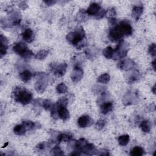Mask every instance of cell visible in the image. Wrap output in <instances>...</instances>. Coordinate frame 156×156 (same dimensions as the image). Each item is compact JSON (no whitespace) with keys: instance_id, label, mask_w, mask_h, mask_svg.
I'll list each match as a JSON object with an SVG mask.
<instances>
[{"instance_id":"cell-1","label":"cell","mask_w":156,"mask_h":156,"mask_svg":"<svg viewBox=\"0 0 156 156\" xmlns=\"http://www.w3.org/2000/svg\"><path fill=\"white\" fill-rule=\"evenodd\" d=\"M66 39L69 43L76 47L77 49H81L85 45V33L82 27L77 28L74 32L68 33Z\"/></svg>"},{"instance_id":"cell-2","label":"cell","mask_w":156,"mask_h":156,"mask_svg":"<svg viewBox=\"0 0 156 156\" xmlns=\"http://www.w3.org/2000/svg\"><path fill=\"white\" fill-rule=\"evenodd\" d=\"M13 94L15 100L23 105L28 104L32 99L31 93L24 88L16 87Z\"/></svg>"},{"instance_id":"cell-3","label":"cell","mask_w":156,"mask_h":156,"mask_svg":"<svg viewBox=\"0 0 156 156\" xmlns=\"http://www.w3.org/2000/svg\"><path fill=\"white\" fill-rule=\"evenodd\" d=\"M13 50L15 53L25 59L31 58L33 56L32 52L29 49L27 45L23 42L15 43L13 47Z\"/></svg>"},{"instance_id":"cell-4","label":"cell","mask_w":156,"mask_h":156,"mask_svg":"<svg viewBox=\"0 0 156 156\" xmlns=\"http://www.w3.org/2000/svg\"><path fill=\"white\" fill-rule=\"evenodd\" d=\"M115 28L123 36H129L132 35L133 29L129 23L126 21H120V23L116 26Z\"/></svg>"},{"instance_id":"cell-5","label":"cell","mask_w":156,"mask_h":156,"mask_svg":"<svg viewBox=\"0 0 156 156\" xmlns=\"http://www.w3.org/2000/svg\"><path fill=\"white\" fill-rule=\"evenodd\" d=\"M128 45L127 43L124 42L123 40L119 42L117 48L115 49V53L118 54L119 57L123 58L126 56L128 52Z\"/></svg>"},{"instance_id":"cell-6","label":"cell","mask_w":156,"mask_h":156,"mask_svg":"<svg viewBox=\"0 0 156 156\" xmlns=\"http://www.w3.org/2000/svg\"><path fill=\"white\" fill-rule=\"evenodd\" d=\"M67 65L65 63L59 65L54 64L51 67V70L53 71L54 75L57 77H62L65 75L67 71Z\"/></svg>"},{"instance_id":"cell-7","label":"cell","mask_w":156,"mask_h":156,"mask_svg":"<svg viewBox=\"0 0 156 156\" xmlns=\"http://www.w3.org/2000/svg\"><path fill=\"white\" fill-rule=\"evenodd\" d=\"M83 75L84 72L82 69L79 66H76L71 74L72 80L74 82H79L82 79Z\"/></svg>"},{"instance_id":"cell-8","label":"cell","mask_w":156,"mask_h":156,"mask_svg":"<svg viewBox=\"0 0 156 156\" xmlns=\"http://www.w3.org/2000/svg\"><path fill=\"white\" fill-rule=\"evenodd\" d=\"M93 123V120L89 115L81 116L77 120V124L80 127L85 128L91 126Z\"/></svg>"},{"instance_id":"cell-9","label":"cell","mask_w":156,"mask_h":156,"mask_svg":"<svg viewBox=\"0 0 156 156\" xmlns=\"http://www.w3.org/2000/svg\"><path fill=\"white\" fill-rule=\"evenodd\" d=\"M135 64L132 60L130 59H126L123 60L118 63V67L121 70L128 71L131 70V69L134 67Z\"/></svg>"},{"instance_id":"cell-10","label":"cell","mask_w":156,"mask_h":156,"mask_svg":"<svg viewBox=\"0 0 156 156\" xmlns=\"http://www.w3.org/2000/svg\"><path fill=\"white\" fill-rule=\"evenodd\" d=\"M101 11V6L97 3H92L87 9V14L90 16H96Z\"/></svg>"},{"instance_id":"cell-11","label":"cell","mask_w":156,"mask_h":156,"mask_svg":"<svg viewBox=\"0 0 156 156\" xmlns=\"http://www.w3.org/2000/svg\"><path fill=\"white\" fill-rule=\"evenodd\" d=\"M123 37V36L118 31L115 27L110 29L109 34V38L112 42H120L122 40Z\"/></svg>"},{"instance_id":"cell-12","label":"cell","mask_w":156,"mask_h":156,"mask_svg":"<svg viewBox=\"0 0 156 156\" xmlns=\"http://www.w3.org/2000/svg\"><path fill=\"white\" fill-rule=\"evenodd\" d=\"M7 48L8 40L6 37L3 36L1 34V39H0V55H1V57L6 54Z\"/></svg>"},{"instance_id":"cell-13","label":"cell","mask_w":156,"mask_h":156,"mask_svg":"<svg viewBox=\"0 0 156 156\" xmlns=\"http://www.w3.org/2000/svg\"><path fill=\"white\" fill-rule=\"evenodd\" d=\"M58 115L59 117L64 121H67L70 118V113L66 107H58Z\"/></svg>"},{"instance_id":"cell-14","label":"cell","mask_w":156,"mask_h":156,"mask_svg":"<svg viewBox=\"0 0 156 156\" xmlns=\"http://www.w3.org/2000/svg\"><path fill=\"white\" fill-rule=\"evenodd\" d=\"M95 152H97L96 149H95V146L92 143H87V144L82 150V152L86 154V155H94L96 153Z\"/></svg>"},{"instance_id":"cell-15","label":"cell","mask_w":156,"mask_h":156,"mask_svg":"<svg viewBox=\"0 0 156 156\" xmlns=\"http://www.w3.org/2000/svg\"><path fill=\"white\" fill-rule=\"evenodd\" d=\"M23 40L28 43H31L34 40V35L33 31L31 29H26L22 34Z\"/></svg>"},{"instance_id":"cell-16","label":"cell","mask_w":156,"mask_h":156,"mask_svg":"<svg viewBox=\"0 0 156 156\" xmlns=\"http://www.w3.org/2000/svg\"><path fill=\"white\" fill-rule=\"evenodd\" d=\"M113 107H114V105H113V102H106L103 103L101 106V113L104 115H106L112 110Z\"/></svg>"},{"instance_id":"cell-17","label":"cell","mask_w":156,"mask_h":156,"mask_svg":"<svg viewBox=\"0 0 156 156\" xmlns=\"http://www.w3.org/2000/svg\"><path fill=\"white\" fill-rule=\"evenodd\" d=\"M143 11V7L142 6H135L132 9V16L134 18L138 20L140 17Z\"/></svg>"},{"instance_id":"cell-18","label":"cell","mask_w":156,"mask_h":156,"mask_svg":"<svg viewBox=\"0 0 156 156\" xmlns=\"http://www.w3.org/2000/svg\"><path fill=\"white\" fill-rule=\"evenodd\" d=\"M47 86V81H38L35 84V89L38 93H42L45 91Z\"/></svg>"},{"instance_id":"cell-19","label":"cell","mask_w":156,"mask_h":156,"mask_svg":"<svg viewBox=\"0 0 156 156\" xmlns=\"http://www.w3.org/2000/svg\"><path fill=\"white\" fill-rule=\"evenodd\" d=\"M32 74L29 70H24L20 74V79L24 82H28L32 78Z\"/></svg>"},{"instance_id":"cell-20","label":"cell","mask_w":156,"mask_h":156,"mask_svg":"<svg viewBox=\"0 0 156 156\" xmlns=\"http://www.w3.org/2000/svg\"><path fill=\"white\" fill-rule=\"evenodd\" d=\"M72 138V135L70 134H60L58 135L57 140L58 143H60L62 142H68L71 141Z\"/></svg>"},{"instance_id":"cell-21","label":"cell","mask_w":156,"mask_h":156,"mask_svg":"<svg viewBox=\"0 0 156 156\" xmlns=\"http://www.w3.org/2000/svg\"><path fill=\"white\" fill-rule=\"evenodd\" d=\"M26 129L25 128L23 124L16 125L14 128V132L17 135H23L26 133Z\"/></svg>"},{"instance_id":"cell-22","label":"cell","mask_w":156,"mask_h":156,"mask_svg":"<svg viewBox=\"0 0 156 156\" xmlns=\"http://www.w3.org/2000/svg\"><path fill=\"white\" fill-rule=\"evenodd\" d=\"M87 143V142L84 138H81V139H79L78 141H76L75 145L76 151H78L82 152V150Z\"/></svg>"},{"instance_id":"cell-23","label":"cell","mask_w":156,"mask_h":156,"mask_svg":"<svg viewBox=\"0 0 156 156\" xmlns=\"http://www.w3.org/2000/svg\"><path fill=\"white\" fill-rule=\"evenodd\" d=\"M140 128L144 132L148 133L151 131V125L150 123V121L148 120H144L141 123Z\"/></svg>"},{"instance_id":"cell-24","label":"cell","mask_w":156,"mask_h":156,"mask_svg":"<svg viewBox=\"0 0 156 156\" xmlns=\"http://www.w3.org/2000/svg\"><path fill=\"white\" fill-rule=\"evenodd\" d=\"M130 138L128 135H121L119 137L118 141L120 144V145L125 146H126L129 142Z\"/></svg>"},{"instance_id":"cell-25","label":"cell","mask_w":156,"mask_h":156,"mask_svg":"<svg viewBox=\"0 0 156 156\" xmlns=\"http://www.w3.org/2000/svg\"><path fill=\"white\" fill-rule=\"evenodd\" d=\"M103 55L107 59H110L114 56V49L110 47H106L103 50Z\"/></svg>"},{"instance_id":"cell-26","label":"cell","mask_w":156,"mask_h":156,"mask_svg":"<svg viewBox=\"0 0 156 156\" xmlns=\"http://www.w3.org/2000/svg\"><path fill=\"white\" fill-rule=\"evenodd\" d=\"M144 150L140 146H135L131 150V155L133 156H141L143 155Z\"/></svg>"},{"instance_id":"cell-27","label":"cell","mask_w":156,"mask_h":156,"mask_svg":"<svg viewBox=\"0 0 156 156\" xmlns=\"http://www.w3.org/2000/svg\"><path fill=\"white\" fill-rule=\"evenodd\" d=\"M110 80V76L108 73H104L98 78V82L102 84H107Z\"/></svg>"},{"instance_id":"cell-28","label":"cell","mask_w":156,"mask_h":156,"mask_svg":"<svg viewBox=\"0 0 156 156\" xmlns=\"http://www.w3.org/2000/svg\"><path fill=\"white\" fill-rule=\"evenodd\" d=\"M48 54H49L48 51L45 50V49H43L38 52V53L36 54V55L35 56V58L39 60L45 59L48 56Z\"/></svg>"},{"instance_id":"cell-29","label":"cell","mask_w":156,"mask_h":156,"mask_svg":"<svg viewBox=\"0 0 156 156\" xmlns=\"http://www.w3.org/2000/svg\"><path fill=\"white\" fill-rule=\"evenodd\" d=\"M42 107L44 108L45 110H51L52 109H53V107H54V104L51 101H49V100H47V99H45V100H43L42 101Z\"/></svg>"},{"instance_id":"cell-30","label":"cell","mask_w":156,"mask_h":156,"mask_svg":"<svg viewBox=\"0 0 156 156\" xmlns=\"http://www.w3.org/2000/svg\"><path fill=\"white\" fill-rule=\"evenodd\" d=\"M51 154L52 155H64V153L58 146H56L51 150Z\"/></svg>"},{"instance_id":"cell-31","label":"cell","mask_w":156,"mask_h":156,"mask_svg":"<svg viewBox=\"0 0 156 156\" xmlns=\"http://www.w3.org/2000/svg\"><path fill=\"white\" fill-rule=\"evenodd\" d=\"M56 90L60 94L65 93L67 91V87L64 83H60L57 86Z\"/></svg>"},{"instance_id":"cell-32","label":"cell","mask_w":156,"mask_h":156,"mask_svg":"<svg viewBox=\"0 0 156 156\" xmlns=\"http://www.w3.org/2000/svg\"><path fill=\"white\" fill-rule=\"evenodd\" d=\"M56 104L58 107H66L68 105V99L65 97H62L60 98Z\"/></svg>"},{"instance_id":"cell-33","label":"cell","mask_w":156,"mask_h":156,"mask_svg":"<svg viewBox=\"0 0 156 156\" xmlns=\"http://www.w3.org/2000/svg\"><path fill=\"white\" fill-rule=\"evenodd\" d=\"M23 125L26 130H32L35 127V124L31 121H24L23 122Z\"/></svg>"},{"instance_id":"cell-34","label":"cell","mask_w":156,"mask_h":156,"mask_svg":"<svg viewBox=\"0 0 156 156\" xmlns=\"http://www.w3.org/2000/svg\"><path fill=\"white\" fill-rule=\"evenodd\" d=\"M116 15V11L114 8H111L110 9L107 10L106 12V15L107 18L109 19H114V16Z\"/></svg>"},{"instance_id":"cell-35","label":"cell","mask_w":156,"mask_h":156,"mask_svg":"<svg viewBox=\"0 0 156 156\" xmlns=\"http://www.w3.org/2000/svg\"><path fill=\"white\" fill-rule=\"evenodd\" d=\"M106 125V121L104 120H99L96 124V128L100 131L105 127Z\"/></svg>"},{"instance_id":"cell-36","label":"cell","mask_w":156,"mask_h":156,"mask_svg":"<svg viewBox=\"0 0 156 156\" xmlns=\"http://www.w3.org/2000/svg\"><path fill=\"white\" fill-rule=\"evenodd\" d=\"M138 78H139V75H138V73L137 72H134L131 76L129 77V84H133L134 82H136Z\"/></svg>"},{"instance_id":"cell-37","label":"cell","mask_w":156,"mask_h":156,"mask_svg":"<svg viewBox=\"0 0 156 156\" xmlns=\"http://www.w3.org/2000/svg\"><path fill=\"white\" fill-rule=\"evenodd\" d=\"M149 53L153 57L156 55V46L155 43H152L149 48Z\"/></svg>"},{"instance_id":"cell-38","label":"cell","mask_w":156,"mask_h":156,"mask_svg":"<svg viewBox=\"0 0 156 156\" xmlns=\"http://www.w3.org/2000/svg\"><path fill=\"white\" fill-rule=\"evenodd\" d=\"M47 146V143L46 142H42L39 143L37 146V148L39 150V151H43V150H45Z\"/></svg>"},{"instance_id":"cell-39","label":"cell","mask_w":156,"mask_h":156,"mask_svg":"<svg viewBox=\"0 0 156 156\" xmlns=\"http://www.w3.org/2000/svg\"><path fill=\"white\" fill-rule=\"evenodd\" d=\"M96 154H97L98 155H105V156L109 155L108 151L105 150V149H101V150H99L98 151H97V153Z\"/></svg>"},{"instance_id":"cell-40","label":"cell","mask_w":156,"mask_h":156,"mask_svg":"<svg viewBox=\"0 0 156 156\" xmlns=\"http://www.w3.org/2000/svg\"><path fill=\"white\" fill-rule=\"evenodd\" d=\"M106 11H104V9H101V11H99V12L98 13V14L97 15H96V18L97 19H102V17L106 15Z\"/></svg>"},{"instance_id":"cell-41","label":"cell","mask_w":156,"mask_h":156,"mask_svg":"<svg viewBox=\"0 0 156 156\" xmlns=\"http://www.w3.org/2000/svg\"><path fill=\"white\" fill-rule=\"evenodd\" d=\"M44 3L48 6H52L56 3V1H53V0H48V1H44Z\"/></svg>"},{"instance_id":"cell-42","label":"cell","mask_w":156,"mask_h":156,"mask_svg":"<svg viewBox=\"0 0 156 156\" xmlns=\"http://www.w3.org/2000/svg\"><path fill=\"white\" fill-rule=\"evenodd\" d=\"M152 65L154 71H155V60H154V61L152 62Z\"/></svg>"},{"instance_id":"cell-43","label":"cell","mask_w":156,"mask_h":156,"mask_svg":"<svg viewBox=\"0 0 156 156\" xmlns=\"http://www.w3.org/2000/svg\"><path fill=\"white\" fill-rule=\"evenodd\" d=\"M152 92H153L154 94H155V85H154V87H153L152 89Z\"/></svg>"},{"instance_id":"cell-44","label":"cell","mask_w":156,"mask_h":156,"mask_svg":"<svg viewBox=\"0 0 156 156\" xmlns=\"http://www.w3.org/2000/svg\"><path fill=\"white\" fill-rule=\"evenodd\" d=\"M7 145H8V143L7 142V143H6V144H4V146H2V148H6V147Z\"/></svg>"}]
</instances>
